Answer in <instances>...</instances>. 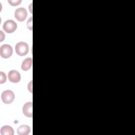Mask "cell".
<instances>
[{
  "instance_id": "7a4b0ae2",
  "label": "cell",
  "mask_w": 135,
  "mask_h": 135,
  "mask_svg": "<svg viewBox=\"0 0 135 135\" xmlns=\"http://www.w3.org/2000/svg\"><path fill=\"white\" fill-rule=\"evenodd\" d=\"M16 23L12 20H6L3 24V30L8 33H11L14 32L17 28Z\"/></svg>"
},
{
  "instance_id": "30bf717a",
  "label": "cell",
  "mask_w": 135,
  "mask_h": 135,
  "mask_svg": "<svg viewBox=\"0 0 135 135\" xmlns=\"http://www.w3.org/2000/svg\"><path fill=\"white\" fill-rule=\"evenodd\" d=\"M32 59L31 57H28L25 59L21 65V68L23 71H27L29 70L32 65Z\"/></svg>"
},
{
  "instance_id": "9c48e42d",
  "label": "cell",
  "mask_w": 135,
  "mask_h": 135,
  "mask_svg": "<svg viewBox=\"0 0 135 135\" xmlns=\"http://www.w3.org/2000/svg\"><path fill=\"white\" fill-rule=\"evenodd\" d=\"M17 133L19 135H27L31 131V129L27 125H22L17 129Z\"/></svg>"
},
{
  "instance_id": "8fae6325",
  "label": "cell",
  "mask_w": 135,
  "mask_h": 135,
  "mask_svg": "<svg viewBox=\"0 0 135 135\" xmlns=\"http://www.w3.org/2000/svg\"><path fill=\"white\" fill-rule=\"evenodd\" d=\"M8 3L12 6H17L18 5L21 3H22L21 0H8Z\"/></svg>"
},
{
  "instance_id": "ba28073f",
  "label": "cell",
  "mask_w": 135,
  "mask_h": 135,
  "mask_svg": "<svg viewBox=\"0 0 135 135\" xmlns=\"http://www.w3.org/2000/svg\"><path fill=\"white\" fill-rule=\"evenodd\" d=\"M1 135H13L14 129L9 126H4L1 129Z\"/></svg>"
},
{
  "instance_id": "5b68a950",
  "label": "cell",
  "mask_w": 135,
  "mask_h": 135,
  "mask_svg": "<svg viewBox=\"0 0 135 135\" xmlns=\"http://www.w3.org/2000/svg\"><path fill=\"white\" fill-rule=\"evenodd\" d=\"M14 16L18 21L23 22L26 19L27 16V13L25 8L24 7H20L15 10Z\"/></svg>"
},
{
  "instance_id": "9a60e30c",
  "label": "cell",
  "mask_w": 135,
  "mask_h": 135,
  "mask_svg": "<svg viewBox=\"0 0 135 135\" xmlns=\"http://www.w3.org/2000/svg\"><path fill=\"white\" fill-rule=\"evenodd\" d=\"M0 36H1V41H2L3 40H4L5 35L2 31H0Z\"/></svg>"
},
{
  "instance_id": "3957f363",
  "label": "cell",
  "mask_w": 135,
  "mask_h": 135,
  "mask_svg": "<svg viewBox=\"0 0 135 135\" xmlns=\"http://www.w3.org/2000/svg\"><path fill=\"white\" fill-rule=\"evenodd\" d=\"M2 101L6 104H9L12 103L15 98L14 92L11 90H5L3 91L1 95Z\"/></svg>"
},
{
  "instance_id": "4fadbf2b",
  "label": "cell",
  "mask_w": 135,
  "mask_h": 135,
  "mask_svg": "<svg viewBox=\"0 0 135 135\" xmlns=\"http://www.w3.org/2000/svg\"><path fill=\"white\" fill-rule=\"evenodd\" d=\"M27 28L30 30H32V16H31L28 20L27 22Z\"/></svg>"
},
{
  "instance_id": "5bb4252c",
  "label": "cell",
  "mask_w": 135,
  "mask_h": 135,
  "mask_svg": "<svg viewBox=\"0 0 135 135\" xmlns=\"http://www.w3.org/2000/svg\"><path fill=\"white\" fill-rule=\"evenodd\" d=\"M28 90H29L31 93H32V81H31L28 83Z\"/></svg>"
},
{
  "instance_id": "7c38bea8",
  "label": "cell",
  "mask_w": 135,
  "mask_h": 135,
  "mask_svg": "<svg viewBox=\"0 0 135 135\" xmlns=\"http://www.w3.org/2000/svg\"><path fill=\"white\" fill-rule=\"evenodd\" d=\"M6 81V74L3 72H0V83L2 84L5 83Z\"/></svg>"
},
{
  "instance_id": "6da1fadb",
  "label": "cell",
  "mask_w": 135,
  "mask_h": 135,
  "mask_svg": "<svg viewBox=\"0 0 135 135\" xmlns=\"http://www.w3.org/2000/svg\"><path fill=\"white\" fill-rule=\"evenodd\" d=\"M16 53L19 56H24L28 52L29 47L28 44L24 42L17 43L15 47Z\"/></svg>"
},
{
  "instance_id": "277c9868",
  "label": "cell",
  "mask_w": 135,
  "mask_h": 135,
  "mask_svg": "<svg viewBox=\"0 0 135 135\" xmlns=\"http://www.w3.org/2000/svg\"><path fill=\"white\" fill-rule=\"evenodd\" d=\"M13 53V49L9 44L2 45L0 47V55L5 59L9 57Z\"/></svg>"
},
{
  "instance_id": "8992f818",
  "label": "cell",
  "mask_w": 135,
  "mask_h": 135,
  "mask_svg": "<svg viewBox=\"0 0 135 135\" xmlns=\"http://www.w3.org/2000/svg\"><path fill=\"white\" fill-rule=\"evenodd\" d=\"M8 80L13 83H17L21 80L20 73L16 70H11L8 73Z\"/></svg>"
},
{
  "instance_id": "52a82bcc",
  "label": "cell",
  "mask_w": 135,
  "mask_h": 135,
  "mask_svg": "<svg viewBox=\"0 0 135 135\" xmlns=\"http://www.w3.org/2000/svg\"><path fill=\"white\" fill-rule=\"evenodd\" d=\"M33 103L28 102L25 103L23 107V113L27 117L31 118L33 116Z\"/></svg>"
}]
</instances>
